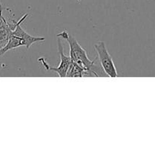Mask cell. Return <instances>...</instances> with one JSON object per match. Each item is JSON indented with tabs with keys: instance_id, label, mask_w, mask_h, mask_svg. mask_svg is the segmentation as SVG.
Here are the masks:
<instances>
[{
	"instance_id": "4",
	"label": "cell",
	"mask_w": 155,
	"mask_h": 155,
	"mask_svg": "<svg viewBox=\"0 0 155 155\" xmlns=\"http://www.w3.org/2000/svg\"><path fill=\"white\" fill-rule=\"evenodd\" d=\"M28 16V14H26L24 15L19 21H18V24H17L16 27H15V30L12 31V35H15V36H18L21 39H22L24 40V43H25V46L27 48H30V46L33 45V43L36 42H40V41H44L45 40V38L41 37V36H32V35L28 34L25 30H23V28L21 27V24L24 21V20L27 18Z\"/></svg>"
},
{
	"instance_id": "2",
	"label": "cell",
	"mask_w": 155,
	"mask_h": 155,
	"mask_svg": "<svg viewBox=\"0 0 155 155\" xmlns=\"http://www.w3.org/2000/svg\"><path fill=\"white\" fill-rule=\"evenodd\" d=\"M94 48L98 54L101 67L103 68L107 76L110 77H117V71L113 58L108 52L105 42L104 41H99L94 45Z\"/></svg>"
},
{
	"instance_id": "1",
	"label": "cell",
	"mask_w": 155,
	"mask_h": 155,
	"mask_svg": "<svg viewBox=\"0 0 155 155\" xmlns=\"http://www.w3.org/2000/svg\"><path fill=\"white\" fill-rule=\"evenodd\" d=\"M57 38L64 39L68 42L70 47V56L73 62H75L86 71L93 72L98 77H99L101 74L102 76H107L103 68L95 64V60H90L86 50L80 45L74 36H70L67 30H63L61 33L57 34Z\"/></svg>"
},
{
	"instance_id": "5",
	"label": "cell",
	"mask_w": 155,
	"mask_h": 155,
	"mask_svg": "<svg viewBox=\"0 0 155 155\" xmlns=\"http://www.w3.org/2000/svg\"><path fill=\"white\" fill-rule=\"evenodd\" d=\"M68 77H96L93 72L91 71H86V70L83 69L82 67L76 64L75 62L71 63V66H70L69 70H68V73H67V76Z\"/></svg>"
},
{
	"instance_id": "3",
	"label": "cell",
	"mask_w": 155,
	"mask_h": 155,
	"mask_svg": "<svg viewBox=\"0 0 155 155\" xmlns=\"http://www.w3.org/2000/svg\"><path fill=\"white\" fill-rule=\"evenodd\" d=\"M58 54L60 56V63L57 68L50 66L48 63L45 61L44 58H39L38 61L42 64V66L45 68L47 71H53L58 74V75L61 77H65L67 76L70 66L72 63L71 56H68L64 53V47L61 43V39L58 38Z\"/></svg>"
},
{
	"instance_id": "7",
	"label": "cell",
	"mask_w": 155,
	"mask_h": 155,
	"mask_svg": "<svg viewBox=\"0 0 155 155\" xmlns=\"http://www.w3.org/2000/svg\"><path fill=\"white\" fill-rule=\"evenodd\" d=\"M77 1H78V2H80V1H81V0H77Z\"/></svg>"
},
{
	"instance_id": "6",
	"label": "cell",
	"mask_w": 155,
	"mask_h": 155,
	"mask_svg": "<svg viewBox=\"0 0 155 155\" xmlns=\"http://www.w3.org/2000/svg\"><path fill=\"white\" fill-rule=\"evenodd\" d=\"M22 45L25 46V43H24V40L22 39H21L20 37H18V36L12 34L10 38H9L7 44L0 51V56L3 55L5 53L7 52L9 50L15 49V48H18L20 46H22Z\"/></svg>"
}]
</instances>
